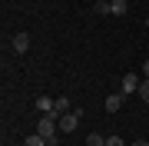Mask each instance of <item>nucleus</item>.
<instances>
[{"instance_id": "f257e3e1", "label": "nucleus", "mask_w": 149, "mask_h": 146, "mask_svg": "<svg viewBox=\"0 0 149 146\" xmlns=\"http://www.w3.org/2000/svg\"><path fill=\"white\" fill-rule=\"evenodd\" d=\"M56 123H60L56 113H43V116L37 119V133L47 136V140H53V136H56Z\"/></svg>"}, {"instance_id": "4468645a", "label": "nucleus", "mask_w": 149, "mask_h": 146, "mask_svg": "<svg viewBox=\"0 0 149 146\" xmlns=\"http://www.w3.org/2000/svg\"><path fill=\"white\" fill-rule=\"evenodd\" d=\"M143 73H146V80H149V60H146V66H143Z\"/></svg>"}, {"instance_id": "dca6fc26", "label": "nucleus", "mask_w": 149, "mask_h": 146, "mask_svg": "<svg viewBox=\"0 0 149 146\" xmlns=\"http://www.w3.org/2000/svg\"><path fill=\"white\" fill-rule=\"evenodd\" d=\"M47 146H56V136H53V140H47Z\"/></svg>"}, {"instance_id": "9d476101", "label": "nucleus", "mask_w": 149, "mask_h": 146, "mask_svg": "<svg viewBox=\"0 0 149 146\" xmlns=\"http://www.w3.org/2000/svg\"><path fill=\"white\" fill-rule=\"evenodd\" d=\"M93 10H96V13H103V17H106V13H109V3H106V0H96V3H93Z\"/></svg>"}, {"instance_id": "20e7f679", "label": "nucleus", "mask_w": 149, "mask_h": 146, "mask_svg": "<svg viewBox=\"0 0 149 146\" xmlns=\"http://www.w3.org/2000/svg\"><path fill=\"white\" fill-rule=\"evenodd\" d=\"M123 100H126L123 93H109V96H106V103H103V106H106V113H116V110L123 106Z\"/></svg>"}, {"instance_id": "0eeeda50", "label": "nucleus", "mask_w": 149, "mask_h": 146, "mask_svg": "<svg viewBox=\"0 0 149 146\" xmlns=\"http://www.w3.org/2000/svg\"><path fill=\"white\" fill-rule=\"evenodd\" d=\"M109 13L113 17H126L129 13V0H113V3H109Z\"/></svg>"}, {"instance_id": "f8f14e48", "label": "nucleus", "mask_w": 149, "mask_h": 146, "mask_svg": "<svg viewBox=\"0 0 149 146\" xmlns=\"http://www.w3.org/2000/svg\"><path fill=\"white\" fill-rule=\"evenodd\" d=\"M90 146H106V140H103L100 133H90Z\"/></svg>"}, {"instance_id": "6e6552de", "label": "nucleus", "mask_w": 149, "mask_h": 146, "mask_svg": "<svg viewBox=\"0 0 149 146\" xmlns=\"http://www.w3.org/2000/svg\"><path fill=\"white\" fill-rule=\"evenodd\" d=\"M53 113H56V116H63V113H70V96H60V100H56Z\"/></svg>"}, {"instance_id": "1a4fd4ad", "label": "nucleus", "mask_w": 149, "mask_h": 146, "mask_svg": "<svg viewBox=\"0 0 149 146\" xmlns=\"http://www.w3.org/2000/svg\"><path fill=\"white\" fill-rule=\"evenodd\" d=\"M23 146H47V136H40L37 130H33V133L27 136V143H23Z\"/></svg>"}, {"instance_id": "423d86ee", "label": "nucleus", "mask_w": 149, "mask_h": 146, "mask_svg": "<svg viewBox=\"0 0 149 146\" xmlns=\"http://www.w3.org/2000/svg\"><path fill=\"white\" fill-rule=\"evenodd\" d=\"M33 103H37L40 113H53V106H56V100H53V96H37Z\"/></svg>"}, {"instance_id": "9b49d317", "label": "nucleus", "mask_w": 149, "mask_h": 146, "mask_svg": "<svg viewBox=\"0 0 149 146\" xmlns=\"http://www.w3.org/2000/svg\"><path fill=\"white\" fill-rule=\"evenodd\" d=\"M139 96L149 103V80H143V83H139Z\"/></svg>"}, {"instance_id": "2eb2a0df", "label": "nucleus", "mask_w": 149, "mask_h": 146, "mask_svg": "<svg viewBox=\"0 0 149 146\" xmlns=\"http://www.w3.org/2000/svg\"><path fill=\"white\" fill-rule=\"evenodd\" d=\"M133 146H149V143H146V140H136V143H133Z\"/></svg>"}, {"instance_id": "ddd939ff", "label": "nucleus", "mask_w": 149, "mask_h": 146, "mask_svg": "<svg viewBox=\"0 0 149 146\" xmlns=\"http://www.w3.org/2000/svg\"><path fill=\"white\" fill-rule=\"evenodd\" d=\"M106 146H126V143H123L116 133H113V136H106Z\"/></svg>"}, {"instance_id": "39448f33", "label": "nucleus", "mask_w": 149, "mask_h": 146, "mask_svg": "<svg viewBox=\"0 0 149 146\" xmlns=\"http://www.w3.org/2000/svg\"><path fill=\"white\" fill-rule=\"evenodd\" d=\"M13 50H17V53H27V50H30V33H17V37H13Z\"/></svg>"}, {"instance_id": "7ed1b4c3", "label": "nucleus", "mask_w": 149, "mask_h": 146, "mask_svg": "<svg viewBox=\"0 0 149 146\" xmlns=\"http://www.w3.org/2000/svg\"><path fill=\"white\" fill-rule=\"evenodd\" d=\"M76 126H80V113H63L60 116V130L63 133H73Z\"/></svg>"}, {"instance_id": "f03ea898", "label": "nucleus", "mask_w": 149, "mask_h": 146, "mask_svg": "<svg viewBox=\"0 0 149 146\" xmlns=\"http://www.w3.org/2000/svg\"><path fill=\"white\" fill-rule=\"evenodd\" d=\"M139 83H143V80H139L136 73H123V80H119V93H123V96H129V93H139Z\"/></svg>"}]
</instances>
